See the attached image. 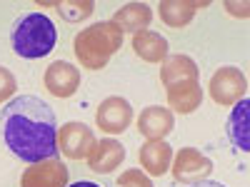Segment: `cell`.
Here are the masks:
<instances>
[{
  "label": "cell",
  "instance_id": "obj_21",
  "mask_svg": "<svg viewBox=\"0 0 250 187\" xmlns=\"http://www.w3.org/2000/svg\"><path fill=\"white\" fill-rule=\"evenodd\" d=\"M188 187H225V185H223V182H213V180H203V182L188 185Z\"/></svg>",
  "mask_w": 250,
  "mask_h": 187
},
{
  "label": "cell",
  "instance_id": "obj_10",
  "mask_svg": "<svg viewBox=\"0 0 250 187\" xmlns=\"http://www.w3.org/2000/svg\"><path fill=\"white\" fill-rule=\"evenodd\" d=\"M125 160V148L113 140V137H105V140H100L95 142L90 152H88V168L98 175H110L113 170H118L120 165Z\"/></svg>",
  "mask_w": 250,
  "mask_h": 187
},
{
  "label": "cell",
  "instance_id": "obj_20",
  "mask_svg": "<svg viewBox=\"0 0 250 187\" xmlns=\"http://www.w3.org/2000/svg\"><path fill=\"white\" fill-rule=\"evenodd\" d=\"M15 90H18V80H15V75H13L8 68L0 65V102H5L8 97H13Z\"/></svg>",
  "mask_w": 250,
  "mask_h": 187
},
{
  "label": "cell",
  "instance_id": "obj_23",
  "mask_svg": "<svg viewBox=\"0 0 250 187\" xmlns=\"http://www.w3.org/2000/svg\"><path fill=\"white\" fill-rule=\"evenodd\" d=\"M150 187H153V185H150Z\"/></svg>",
  "mask_w": 250,
  "mask_h": 187
},
{
  "label": "cell",
  "instance_id": "obj_8",
  "mask_svg": "<svg viewBox=\"0 0 250 187\" xmlns=\"http://www.w3.org/2000/svg\"><path fill=\"white\" fill-rule=\"evenodd\" d=\"M93 145H95V135L85 122H65L58 130V150L68 160L88 157Z\"/></svg>",
  "mask_w": 250,
  "mask_h": 187
},
{
  "label": "cell",
  "instance_id": "obj_14",
  "mask_svg": "<svg viewBox=\"0 0 250 187\" xmlns=\"http://www.w3.org/2000/svg\"><path fill=\"white\" fill-rule=\"evenodd\" d=\"M183 80H200V70L195 65V60L188 55H168L163 60V68H160L163 88H170Z\"/></svg>",
  "mask_w": 250,
  "mask_h": 187
},
{
  "label": "cell",
  "instance_id": "obj_15",
  "mask_svg": "<svg viewBox=\"0 0 250 187\" xmlns=\"http://www.w3.org/2000/svg\"><path fill=\"white\" fill-rule=\"evenodd\" d=\"M208 3H198V0H163L158 5L160 20L170 28H185L193 20V15L205 8Z\"/></svg>",
  "mask_w": 250,
  "mask_h": 187
},
{
  "label": "cell",
  "instance_id": "obj_22",
  "mask_svg": "<svg viewBox=\"0 0 250 187\" xmlns=\"http://www.w3.org/2000/svg\"><path fill=\"white\" fill-rule=\"evenodd\" d=\"M68 187H100V185H95V182H88V180H80V182H75V185H68Z\"/></svg>",
  "mask_w": 250,
  "mask_h": 187
},
{
  "label": "cell",
  "instance_id": "obj_18",
  "mask_svg": "<svg viewBox=\"0 0 250 187\" xmlns=\"http://www.w3.org/2000/svg\"><path fill=\"white\" fill-rule=\"evenodd\" d=\"M150 20H153V10H150V5H145V3H128V5H123L113 15V23L120 30H128L133 35L148 28Z\"/></svg>",
  "mask_w": 250,
  "mask_h": 187
},
{
  "label": "cell",
  "instance_id": "obj_5",
  "mask_svg": "<svg viewBox=\"0 0 250 187\" xmlns=\"http://www.w3.org/2000/svg\"><path fill=\"white\" fill-rule=\"evenodd\" d=\"M130 122H133V108H130V102L120 95L105 97L95 110V125L108 135L125 132Z\"/></svg>",
  "mask_w": 250,
  "mask_h": 187
},
{
  "label": "cell",
  "instance_id": "obj_3",
  "mask_svg": "<svg viewBox=\"0 0 250 187\" xmlns=\"http://www.w3.org/2000/svg\"><path fill=\"white\" fill-rule=\"evenodd\" d=\"M58 40V30L53 25V20L43 13H30L25 18H20L13 28V50L20 57H45Z\"/></svg>",
  "mask_w": 250,
  "mask_h": 187
},
{
  "label": "cell",
  "instance_id": "obj_13",
  "mask_svg": "<svg viewBox=\"0 0 250 187\" xmlns=\"http://www.w3.org/2000/svg\"><path fill=\"white\" fill-rule=\"evenodd\" d=\"M168 93V105L180 112V115H190L200 108L203 102V88H200V80H183L175 82V85L165 88Z\"/></svg>",
  "mask_w": 250,
  "mask_h": 187
},
{
  "label": "cell",
  "instance_id": "obj_2",
  "mask_svg": "<svg viewBox=\"0 0 250 187\" xmlns=\"http://www.w3.org/2000/svg\"><path fill=\"white\" fill-rule=\"evenodd\" d=\"M123 45V30L113 23V20H103L90 28H83L75 40V57L83 68L88 70H103L108 65V60L120 50Z\"/></svg>",
  "mask_w": 250,
  "mask_h": 187
},
{
  "label": "cell",
  "instance_id": "obj_19",
  "mask_svg": "<svg viewBox=\"0 0 250 187\" xmlns=\"http://www.w3.org/2000/svg\"><path fill=\"white\" fill-rule=\"evenodd\" d=\"M93 3L90 0H85V3H62V5H58V10L60 13H68L65 18L68 20H83V18H88L90 13H93Z\"/></svg>",
  "mask_w": 250,
  "mask_h": 187
},
{
  "label": "cell",
  "instance_id": "obj_12",
  "mask_svg": "<svg viewBox=\"0 0 250 187\" xmlns=\"http://www.w3.org/2000/svg\"><path fill=\"white\" fill-rule=\"evenodd\" d=\"M138 160H140V168L153 175V177H160L170 170V162H173V148L165 140H148L145 145H140V152H138Z\"/></svg>",
  "mask_w": 250,
  "mask_h": 187
},
{
  "label": "cell",
  "instance_id": "obj_11",
  "mask_svg": "<svg viewBox=\"0 0 250 187\" xmlns=\"http://www.w3.org/2000/svg\"><path fill=\"white\" fill-rule=\"evenodd\" d=\"M175 128V117L173 110L160 108V105H150L145 108L138 117V132L145 140H165Z\"/></svg>",
  "mask_w": 250,
  "mask_h": 187
},
{
  "label": "cell",
  "instance_id": "obj_1",
  "mask_svg": "<svg viewBox=\"0 0 250 187\" xmlns=\"http://www.w3.org/2000/svg\"><path fill=\"white\" fill-rule=\"evenodd\" d=\"M0 132L15 157L33 165L55 157L58 120L53 108L35 95L13 97L0 112Z\"/></svg>",
  "mask_w": 250,
  "mask_h": 187
},
{
  "label": "cell",
  "instance_id": "obj_7",
  "mask_svg": "<svg viewBox=\"0 0 250 187\" xmlns=\"http://www.w3.org/2000/svg\"><path fill=\"white\" fill-rule=\"evenodd\" d=\"M170 170H173V177L180 185H195V182L208 180V175L213 172V162L203 152H198L195 148H183L173 157Z\"/></svg>",
  "mask_w": 250,
  "mask_h": 187
},
{
  "label": "cell",
  "instance_id": "obj_9",
  "mask_svg": "<svg viewBox=\"0 0 250 187\" xmlns=\"http://www.w3.org/2000/svg\"><path fill=\"white\" fill-rule=\"evenodd\" d=\"M43 82H45L50 95L70 97L80 88V70L75 65H70V62H65V60H58V62H53V65H48Z\"/></svg>",
  "mask_w": 250,
  "mask_h": 187
},
{
  "label": "cell",
  "instance_id": "obj_6",
  "mask_svg": "<svg viewBox=\"0 0 250 187\" xmlns=\"http://www.w3.org/2000/svg\"><path fill=\"white\" fill-rule=\"evenodd\" d=\"M20 187H68V168L60 157L33 162L20 177Z\"/></svg>",
  "mask_w": 250,
  "mask_h": 187
},
{
  "label": "cell",
  "instance_id": "obj_16",
  "mask_svg": "<svg viewBox=\"0 0 250 187\" xmlns=\"http://www.w3.org/2000/svg\"><path fill=\"white\" fill-rule=\"evenodd\" d=\"M133 50L145 62H163L168 57V40L160 33L153 30H140L133 35Z\"/></svg>",
  "mask_w": 250,
  "mask_h": 187
},
{
  "label": "cell",
  "instance_id": "obj_17",
  "mask_svg": "<svg viewBox=\"0 0 250 187\" xmlns=\"http://www.w3.org/2000/svg\"><path fill=\"white\" fill-rule=\"evenodd\" d=\"M248 128H250V102H248V97H243L240 102H235L233 115L228 117V137L243 152L250 150V130Z\"/></svg>",
  "mask_w": 250,
  "mask_h": 187
},
{
  "label": "cell",
  "instance_id": "obj_4",
  "mask_svg": "<svg viewBox=\"0 0 250 187\" xmlns=\"http://www.w3.org/2000/svg\"><path fill=\"white\" fill-rule=\"evenodd\" d=\"M208 88H210V97H213L215 105L230 108V105H235V102H240L248 95V80L240 73V68L225 65L218 73H213Z\"/></svg>",
  "mask_w": 250,
  "mask_h": 187
}]
</instances>
